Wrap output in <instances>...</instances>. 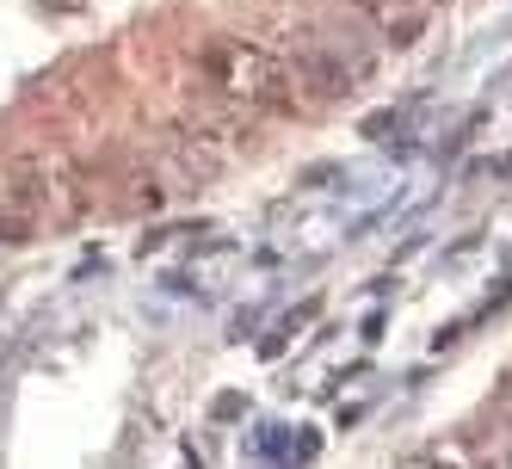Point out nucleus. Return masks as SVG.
<instances>
[{"mask_svg": "<svg viewBox=\"0 0 512 469\" xmlns=\"http://www.w3.org/2000/svg\"><path fill=\"white\" fill-rule=\"evenodd\" d=\"M358 13L377 25V44L414 50L426 38V0H358Z\"/></svg>", "mask_w": 512, "mask_h": 469, "instance_id": "obj_3", "label": "nucleus"}, {"mask_svg": "<svg viewBox=\"0 0 512 469\" xmlns=\"http://www.w3.org/2000/svg\"><path fill=\"white\" fill-rule=\"evenodd\" d=\"M198 68L210 75L216 93H229L241 105H253V112H297V75L290 68H278L260 44H247V38H210Z\"/></svg>", "mask_w": 512, "mask_h": 469, "instance_id": "obj_1", "label": "nucleus"}, {"mask_svg": "<svg viewBox=\"0 0 512 469\" xmlns=\"http://www.w3.org/2000/svg\"><path fill=\"white\" fill-rule=\"evenodd\" d=\"M31 235H38V216L19 210V204L7 198V204H0V247H25Z\"/></svg>", "mask_w": 512, "mask_h": 469, "instance_id": "obj_4", "label": "nucleus"}, {"mask_svg": "<svg viewBox=\"0 0 512 469\" xmlns=\"http://www.w3.org/2000/svg\"><path fill=\"white\" fill-rule=\"evenodd\" d=\"M309 31H315V44L346 68L352 87H364V81L377 75V50H371V38H364V25H358L352 13H346V19H321V25H309Z\"/></svg>", "mask_w": 512, "mask_h": 469, "instance_id": "obj_2", "label": "nucleus"}, {"mask_svg": "<svg viewBox=\"0 0 512 469\" xmlns=\"http://www.w3.org/2000/svg\"><path fill=\"white\" fill-rule=\"evenodd\" d=\"M130 192H118V210H161V179L155 173H136V179H124Z\"/></svg>", "mask_w": 512, "mask_h": 469, "instance_id": "obj_5", "label": "nucleus"}, {"mask_svg": "<svg viewBox=\"0 0 512 469\" xmlns=\"http://www.w3.org/2000/svg\"><path fill=\"white\" fill-rule=\"evenodd\" d=\"M401 469H438L432 457H408V463H401Z\"/></svg>", "mask_w": 512, "mask_h": 469, "instance_id": "obj_6", "label": "nucleus"}]
</instances>
